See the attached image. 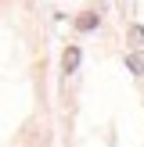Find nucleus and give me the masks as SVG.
<instances>
[{"instance_id":"1","label":"nucleus","mask_w":144,"mask_h":147,"mask_svg":"<svg viewBox=\"0 0 144 147\" xmlns=\"http://www.w3.org/2000/svg\"><path fill=\"white\" fill-rule=\"evenodd\" d=\"M79 57H83V50H79L76 43H72V47H65V54H61V68H65V72H76V68H79Z\"/></svg>"},{"instance_id":"2","label":"nucleus","mask_w":144,"mask_h":147,"mask_svg":"<svg viewBox=\"0 0 144 147\" xmlns=\"http://www.w3.org/2000/svg\"><path fill=\"white\" fill-rule=\"evenodd\" d=\"M97 22H101L97 11H83V14L76 18V29H79V32H90V29H97Z\"/></svg>"},{"instance_id":"3","label":"nucleus","mask_w":144,"mask_h":147,"mask_svg":"<svg viewBox=\"0 0 144 147\" xmlns=\"http://www.w3.org/2000/svg\"><path fill=\"white\" fill-rule=\"evenodd\" d=\"M126 68L133 72V76H144V61H141L137 54H126Z\"/></svg>"},{"instance_id":"4","label":"nucleus","mask_w":144,"mask_h":147,"mask_svg":"<svg viewBox=\"0 0 144 147\" xmlns=\"http://www.w3.org/2000/svg\"><path fill=\"white\" fill-rule=\"evenodd\" d=\"M130 43L133 47H144V25H130Z\"/></svg>"}]
</instances>
